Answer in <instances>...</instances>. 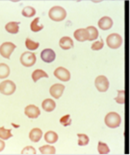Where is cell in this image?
<instances>
[{"instance_id":"cell-14","label":"cell","mask_w":130,"mask_h":155,"mask_svg":"<svg viewBox=\"0 0 130 155\" xmlns=\"http://www.w3.org/2000/svg\"><path fill=\"white\" fill-rule=\"evenodd\" d=\"M113 26V20L109 17H103L98 20V27L102 30H108Z\"/></svg>"},{"instance_id":"cell-20","label":"cell","mask_w":130,"mask_h":155,"mask_svg":"<svg viewBox=\"0 0 130 155\" xmlns=\"http://www.w3.org/2000/svg\"><path fill=\"white\" fill-rule=\"evenodd\" d=\"M87 32H88V35H89V41H94L96 40L97 37H98V31L95 27L94 26H89V27L86 28Z\"/></svg>"},{"instance_id":"cell-3","label":"cell","mask_w":130,"mask_h":155,"mask_svg":"<svg viewBox=\"0 0 130 155\" xmlns=\"http://www.w3.org/2000/svg\"><path fill=\"white\" fill-rule=\"evenodd\" d=\"M106 42H107V45L109 46L110 48L118 49V48H120L122 44V38L120 34L113 33V34H110L106 38Z\"/></svg>"},{"instance_id":"cell-26","label":"cell","mask_w":130,"mask_h":155,"mask_svg":"<svg viewBox=\"0 0 130 155\" xmlns=\"http://www.w3.org/2000/svg\"><path fill=\"white\" fill-rule=\"evenodd\" d=\"M25 46L29 50H36V49H38V47L40 46V44L38 41H32L31 39L27 38L26 41H25Z\"/></svg>"},{"instance_id":"cell-5","label":"cell","mask_w":130,"mask_h":155,"mask_svg":"<svg viewBox=\"0 0 130 155\" xmlns=\"http://www.w3.org/2000/svg\"><path fill=\"white\" fill-rule=\"evenodd\" d=\"M15 47L17 46H15V45L13 44V42H10V41L3 42V44L0 45V55L6 59H10L13 51L15 49Z\"/></svg>"},{"instance_id":"cell-2","label":"cell","mask_w":130,"mask_h":155,"mask_svg":"<svg viewBox=\"0 0 130 155\" xmlns=\"http://www.w3.org/2000/svg\"><path fill=\"white\" fill-rule=\"evenodd\" d=\"M105 124L110 128H117L121 125L122 117L116 112H110L105 116Z\"/></svg>"},{"instance_id":"cell-31","label":"cell","mask_w":130,"mask_h":155,"mask_svg":"<svg viewBox=\"0 0 130 155\" xmlns=\"http://www.w3.org/2000/svg\"><path fill=\"white\" fill-rule=\"evenodd\" d=\"M103 45H104V42L102 40H99L97 41H95L93 45H92L91 48L93 50H100L103 48Z\"/></svg>"},{"instance_id":"cell-16","label":"cell","mask_w":130,"mask_h":155,"mask_svg":"<svg viewBox=\"0 0 130 155\" xmlns=\"http://www.w3.org/2000/svg\"><path fill=\"white\" fill-rule=\"evenodd\" d=\"M42 107L45 112H52L54 109L56 108V103H55V101H54L53 99L46 98V99H45L42 101Z\"/></svg>"},{"instance_id":"cell-12","label":"cell","mask_w":130,"mask_h":155,"mask_svg":"<svg viewBox=\"0 0 130 155\" xmlns=\"http://www.w3.org/2000/svg\"><path fill=\"white\" fill-rule=\"evenodd\" d=\"M74 38L75 40H77L78 41H89V35L88 32L84 28H80L75 30L74 32Z\"/></svg>"},{"instance_id":"cell-19","label":"cell","mask_w":130,"mask_h":155,"mask_svg":"<svg viewBox=\"0 0 130 155\" xmlns=\"http://www.w3.org/2000/svg\"><path fill=\"white\" fill-rule=\"evenodd\" d=\"M45 140L48 143H54L58 141V134L54 131H48L45 135Z\"/></svg>"},{"instance_id":"cell-4","label":"cell","mask_w":130,"mask_h":155,"mask_svg":"<svg viewBox=\"0 0 130 155\" xmlns=\"http://www.w3.org/2000/svg\"><path fill=\"white\" fill-rule=\"evenodd\" d=\"M20 63H21V65L26 68L34 66L36 63V55L33 52H30V51L23 52L20 56Z\"/></svg>"},{"instance_id":"cell-10","label":"cell","mask_w":130,"mask_h":155,"mask_svg":"<svg viewBox=\"0 0 130 155\" xmlns=\"http://www.w3.org/2000/svg\"><path fill=\"white\" fill-rule=\"evenodd\" d=\"M41 58L42 60L45 62V63H52L56 58V54L52 49L50 48H46V49H43L41 53Z\"/></svg>"},{"instance_id":"cell-1","label":"cell","mask_w":130,"mask_h":155,"mask_svg":"<svg viewBox=\"0 0 130 155\" xmlns=\"http://www.w3.org/2000/svg\"><path fill=\"white\" fill-rule=\"evenodd\" d=\"M48 17L54 21H62L66 18L67 12L61 6H54L48 12Z\"/></svg>"},{"instance_id":"cell-15","label":"cell","mask_w":130,"mask_h":155,"mask_svg":"<svg viewBox=\"0 0 130 155\" xmlns=\"http://www.w3.org/2000/svg\"><path fill=\"white\" fill-rule=\"evenodd\" d=\"M42 137V131L40 129V128H33L30 133H29V139L30 141L34 142V143H38Z\"/></svg>"},{"instance_id":"cell-30","label":"cell","mask_w":130,"mask_h":155,"mask_svg":"<svg viewBox=\"0 0 130 155\" xmlns=\"http://www.w3.org/2000/svg\"><path fill=\"white\" fill-rule=\"evenodd\" d=\"M60 124L64 126H68L72 124V119H70V116L69 115H66L62 117L60 119Z\"/></svg>"},{"instance_id":"cell-9","label":"cell","mask_w":130,"mask_h":155,"mask_svg":"<svg viewBox=\"0 0 130 155\" xmlns=\"http://www.w3.org/2000/svg\"><path fill=\"white\" fill-rule=\"evenodd\" d=\"M64 91H65V86H64V85L58 83V84L52 85V86L50 87V89H49V93H50L52 97L58 99V98H60L62 97Z\"/></svg>"},{"instance_id":"cell-27","label":"cell","mask_w":130,"mask_h":155,"mask_svg":"<svg viewBox=\"0 0 130 155\" xmlns=\"http://www.w3.org/2000/svg\"><path fill=\"white\" fill-rule=\"evenodd\" d=\"M97 150H98L99 154H108L110 152V148L105 143L98 142V143H97Z\"/></svg>"},{"instance_id":"cell-23","label":"cell","mask_w":130,"mask_h":155,"mask_svg":"<svg viewBox=\"0 0 130 155\" xmlns=\"http://www.w3.org/2000/svg\"><path fill=\"white\" fill-rule=\"evenodd\" d=\"M21 14H22V15L25 18H31V17H34L36 15V10L35 8L31 6H26L21 11Z\"/></svg>"},{"instance_id":"cell-29","label":"cell","mask_w":130,"mask_h":155,"mask_svg":"<svg viewBox=\"0 0 130 155\" xmlns=\"http://www.w3.org/2000/svg\"><path fill=\"white\" fill-rule=\"evenodd\" d=\"M78 137V145L79 146H87L90 142L89 137L86 134H77Z\"/></svg>"},{"instance_id":"cell-22","label":"cell","mask_w":130,"mask_h":155,"mask_svg":"<svg viewBox=\"0 0 130 155\" xmlns=\"http://www.w3.org/2000/svg\"><path fill=\"white\" fill-rule=\"evenodd\" d=\"M40 18H36L32 22L30 23V29L32 32H39L41 30L43 29V25L39 23Z\"/></svg>"},{"instance_id":"cell-25","label":"cell","mask_w":130,"mask_h":155,"mask_svg":"<svg viewBox=\"0 0 130 155\" xmlns=\"http://www.w3.org/2000/svg\"><path fill=\"white\" fill-rule=\"evenodd\" d=\"M40 152L42 154H55L56 149L52 146L45 145V146H42L40 147Z\"/></svg>"},{"instance_id":"cell-17","label":"cell","mask_w":130,"mask_h":155,"mask_svg":"<svg viewBox=\"0 0 130 155\" xmlns=\"http://www.w3.org/2000/svg\"><path fill=\"white\" fill-rule=\"evenodd\" d=\"M5 29L11 34H18L19 31V22H15V21L8 22L5 26Z\"/></svg>"},{"instance_id":"cell-8","label":"cell","mask_w":130,"mask_h":155,"mask_svg":"<svg viewBox=\"0 0 130 155\" xmlns=\"http://www.w3.org/2000/svg\"><path fill=\"white\" fill-rule=\"evenodd\" d=\"M54 76L63 82H68L70 80V72L67 68H65L63 67H59L54 71Z\"/></svg>"},{"instance_id":"cell-28","label":"cell","mask_w":130,"mask_h":155,"mask_svg":"<svg viewBox=\"0 0 130 155\" xmlns=\"http://www.w3.org/2000/svg\"><path fill=\"white\" fill-rule=\"evenodd\" d=\"M115 101L118 104H124V102H125V91L124 90L118 91V95L115 98Z\"/></svg>"},{"instance_id":"cell-6","label":"cell","mask_w":130,"mask_h":155,"mask_svg":"<svg viewBox=\"0 0 130 155\" xmlns=\"http://www.w3.org/2000/svg\"><path fill=\"white\" fill-rule=\"evenodd\" d=\"M15 91V84L11 80H5L0 84V93L4 95H11Z\"/></svg>"},{"instance_id":"cell-7","label":"cell","mask_w":130,"mask_h":155,"mask_svg":"<svg viewBox=\"0 0 130 155\" xmlns=\"http://www.w3.org/2000/svg\"><path fill=\"white\" fill-rule=\"evenodd\" d=\"M95 85L96 89L101 93H104L109 89V80L104 75H98L95 80Z\"/></svg>"},{"instance_id":"cell-33","label":"cell","mask_w":130,"mask_h":155,"mask_svg":"<svg viewBox=\"0 0 130 155\" xmlns=\"http://www.w3.org/2000/svg\"><path fill=\"white\" fill-rule=\"evenodd\" d=\"M4 148H5V143H4V141L2 140V139H0V152L3 151Z\"/></svg>"},{"instance_id":"cell-11","label":"cell","mask_w":130,"mask_h":155,"mask_svg":"<svg viewBox=\"0 0 130 155\" xmlns=\"http://www.w3.org/2000/svg\"><path fill=\"white\" fill-rule=\"evenodd\" d=\"M24 113L27 117H30V119H37V117H40V115H41L40 109L38 108L37 106L32 105V104L26 106V108L24 110Z\"/></svg>"},{"instance_id":"cell-24","label":"cell","mask_w":130,"mask_h":155,"mask_svg":"<svg viewBox=\"0 0 130 155\" xmlns=\"http://www.w3.org/2000/svg\"><path fill=\"white\" fill-rule=\"evenodd\" d=\"M12 137L13 134L10 129H6L4 126L0 127V139H2V140H9Z\"/></svg>"},{"instance_id":"cell-21","label":"cell","mask_w":130,"mask_h":155,"mask_svg":"<svg viewBox=\"0 0 130 155\" xmlns=\"http://www.w3.org/2000/svg\"><path fill=\"white\" fill-rule=\"evenodd\" d=\"M10 68L6 64L1 63L0 64V79L1 78H7L10 75Z\"/></svg>"},{"instance_id":"cell-13","label":"cell","mask_w":130,"mask_h":155,"mask_svg":"<svg viewBox=\"0 0 130 155\" xmlns=\"http://www.w3.org/2000/svg\"><path fill=\"white\" fill-rule=\"evenodd\" d=\"M59 45H60L62 49L68 50V49L72 48L74 44L72 38H69V37H63V38H61L60 41H59Z\"/></svg>"},{"instance_id":"cell-18","label":"cell","mask_w":130,"mask_h":155,"mask_svg":"<svg viewBox=\"0 0 130 155\" xmlns=\"http://www.w3.org/2000/svg\"><path fill=\"white\" fill-rule=\"evenodd\" d=\"M41 78H48V74L45 71H43L42 69H35L33 73H32V79H33V81L36 83Z\"/></svg>"},{"instance_id":"cell-32","label":"cell","mask_w":130,"mask_h":155,"mask_svg":"<svg viewBox=\"0 0 130 155\" xmlns=\"http://www.w3.org/2000/svg\"><path fill=\"white\" fill-rule=\"evenodd\" d=\"M21 154H36V149L33 147H26L21 150Z\"/></svg>"}]
</instances>
